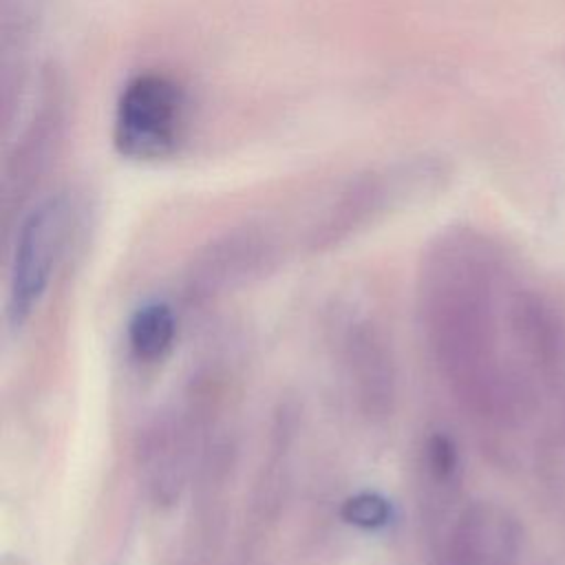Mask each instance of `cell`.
<instances>
[{
  "instance_id": "6da1fadb",
  "label": "cell",
  "mask_w": 565,
  "mask_h": 565,
  "mask_svg": "<svg viewBox=\"0 0 565 565\" xmlns=\"http://www.w3.org/2000/svg\"><path fill=\"white\" fill-rule=\"evenodd\" d=\"M424 338L457 406L492 435L523 433L545 408L565 424V318L523 285L486 232L455 225L422 254Z\"/></svg>"
},
{
  "instance_id": "7a4b0ae2",
  "label": "cell",
  "mask_w": 565,
  "mask_h": 565,
  "mask_svg": "<svg viewBox=\"0 0 565 565\" xmlns=\"http://www.w3.org/2000/svg\"><path fill=\"white\" fill-rule=\"evenodd\" d=\"M441 179L444 168L430 157L397 159L351 177L313 221L307 236L309 249L324 252L358 236L433 192Z\"/></svg>"
},
{
  "instance_id": "3957f363",
  "label": "cell",
  "mask_w": 565,
  "mask_h": 565,
  "mask_svg": "<svg viewBox=\"0 0 565 565\" xmlns=\"http://www.w3.org/2000/svg\"><path fill=\"white\" fill-rule=\"evenodd\" d=\"M82 218L84 203L73 190L51 192L20 216L7 278L9 329H22L40 307Z\"/></svg>"
},
{
  "instance_id": "277c9868",
  "label": "cell",
  "mask_w": 565,
  "mask_h": 565,
  "mask_svg": "<svg viewBox=\"0 0 565 565\" xmlns=\"http://www.w3.org/2000/svg\"><path fill=\"white\" fill-rule=\"evenodd\" d=\"M188 115L190 99L179 79L161 71H141L117 95L113 146L130 161H163L183 143Z\"/></svg>"
},
{
  "instance_id": "5b68a950",
  "label": "cell",
  "mask_w": 565,
  "mask_h": 565,
  "mask_svg": "<svg viewBox=\"0 0 565 565\" xmlns=\"http://www.w3.org/2000/svg\"><path fill=\"white\" fill-rule=\"evenodd\" d=\"M333 347L360 415L371 422L391 417L397 399V364L382 324L366 313H347L333 329Z\"/></svg>"
},
{
  "instance_id": "8992f818",
  "label": "cell",
  "mask_w": 565,
  "mask_h": 565,
  "mask_svg": "<svg viewBox=\"0 0 565 565\" xmlns=\"http://www.w3.org/2000/svg\"><path fill=\"white\" fill-rule=\"evenodd\" d=\"M523 527L503 503L468 501L441 525L435 565H519Z\"/></svg>"
},
{
  "instance_id": "52a82bcc",
  "label": "cell",
  "mask_w": 565,
  "mask_h": 565,
  "mask_svg": "<svg viewBox=\"0 0 565 565\" xmlns=\"http://www.w3.org/2000/svg\"><path fill=\"white\" fill-rule=\"evenodd\" d=\"M276 258V241L258 225L234 227L210 241L188 271V296L207 300L265 274Z\"/></svg>"
},
{
  "instance_id": "ba28073f",
  "label": "cell",
  "mask_w": 565,
  "mask_h": 565,
  "mask_svg": "<svg viewBox=\"0 0 565 565\" xmlns=\"http://www.w3.org/2000/svg\"><path fill=\"white\" fill-rule=\"evenodd\" d=\"M64 126V102L62 90L55 79H49L42 86L38 106L31 110L26 126L20 130L7 163H4V179H2V194L4 207L20 205L26 192L44 172L49 157L60 141Z\"/></svg>"
},
{
  "instance_id": "9c48e42d",
  "label": "cell",
  "mask_w": 565,
  "mask_h": 565,
  "mask_svg": "<svg viewBox=\"0 0 565 565\" xmlns=\"http://www.w3.org/2000/svg\"><path fill=\"white\" fill-rule=\"evenodd\" d=\"M194 437V415L177 411L157 417L146 430L139 463L148 490L157 501L170 503L179 497L190 472Z\"/></svg>"
},
{
  "instance_id": "30bf717a",
  "label": "cell",
  "mask_w": 565,
  "mask_h": 565,
  "mask_svg": "<svg viewBox=\"0 0 565 565\" xmlns=\"http://www.w3.org/2000/svg\"><path fill=\"white\" fill-rule=\"evenodd\" d=\"M422 486L426 490V503L435 512L441 508V525L455 514L452 503L457 499L461 481V455L450 435L444 430H433L426 435L419 450Z\"/></svg>"
},
{
  "instance_id": "8fae6325",
  "label": "cell",
  "mask_w": 565,
  "mask_h": 565,
  "mask_svg": "<svg viewBox=\"0 0 565 565\" xmlns=\"http://www.w3.org/2000/svg\"><path fill=\"white\" fill-rule=\"evenodd\" d=\"M177 329L179 320L168 302L152 300L141 305L126 327L130 353L143 364L161 362L174 347Z\"/></svg>"
},
{
  "instance_id": "7c38bea8",
  "label": "cell",
  "mask_w": 565,
  "mask_h": 565,
  "mask_svg": "<svg viewBox=\"0 0 565 565\" xmlns=\"http://www.w3.org/2000/svg\"><path fill=\"white\" fill-rule=\"evenodd\" d=\"M391 510L386 501L377 494H358L347 503V519L360 527H382L386 525Z\"/></svg>"
}]
</instances>
